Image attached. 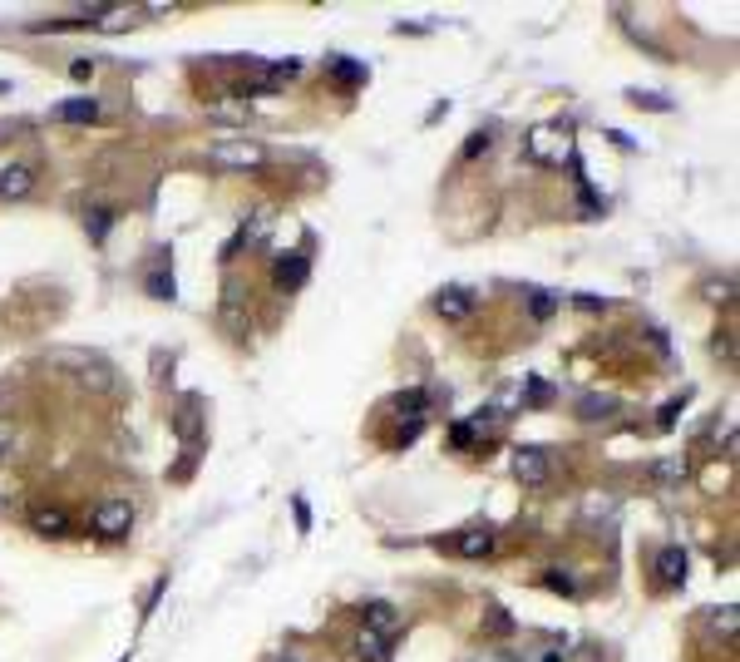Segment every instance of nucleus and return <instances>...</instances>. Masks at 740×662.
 <instances>
[{"instance_id":"18","label":"nucleus","mask_w":740,"mask_h":662,"mask_svg":"<svg viewBox=\"0 0 740 662\" xmlns=\"http://www.w3.org/2000/svg\"><path fill=\"white\" fill-rule=\"evenodd\" d=\"M222 327L232 336H247V322H242V307H237V292L227 287V297H222Z\"/></svg>"},{"instance_id":"25","label":"nucleus","mask_w":740,"mask_h":662,"mask_svg":"<svg viewBox=\"0 0 740 662\" xmlns=\"http://www.w3.org/2000/svg\"><path fill=\"white\" fill-rule=\"evenodd\" d=\"M489 149H494V134H489V129H474L469 144H464V163H474L479 154H489Z\"/></svg>"},{"instance_id":"11","label":"nucleus","mask_w":740,"mask_h":662,"mask_svg":"<svg viewBox=\"0 0 740 662\" xmlns=\"http://www.w3.org/2000/svg\"><path fill=\"white\" fill-rule=\"evenodd\" d=\"M370 633H380V638H390L395 643V633H400V613H395V603H385V598H375V603H365V623Z\"/></svg>"},{"instance_id":"6","label":"nucleus","mask_w":740,"mask_h":662,"mask_svg":"<svg viewBox=\"0 0 740 662\" xmlns=\"http://www.w3.org/2000/svg\"><path fill=\"white\" fill-rule=\"evenodd\" d=\"M306 277H311V262H306V252H282V257L272 262V282H277L282 292L306 287Z\"/></svg>"},{"instance_id":"22","label":"nucleus","mask_w":740,"mask_h":662,"mask_svg":"<svg viewBox=\"0 0 740 662\" xmlns=\"http://www.w3.org/2000/svg\"><path fill=\"white\" fill-rule=\"evenodd\" d=\"M652 475H657L661 485H676V480H686V460H681V455H666V460H657V465H652Z\"/></svg>"},{"instance_id":"29","label":"nucleus","mask_w":740,"mask_h":662,"mask_svg":"<svg viewBox=\"0 0 740 662\" xmlns=\"http://www.w3.org/2000/svg\"><path fill=\"white\" fill-rule=\"evenodd\" d=\"M735 297V282L721 277V282H706V302H731Z\"/></svg>"},{"instance_id":"41","label":"nucleus","mask_w":740,"mask_h":662,"mask_svg":"<svg viewBox=\"0 0 740 662\" xmlns=\"http://www.w3.org/2000/svg\"><path fill=\"white\" fill-rule=\"evenodd\" d=\"M543 662H563V653H548V657H543Z\"/></svg>"},{"instance_id":"2","label":"nucleus","mask_w":740,"mask_h":662,"mask_svg":"<svg viewBox=\"0 0 740 662\" xmlns=\"http://www.w3.org/2000/svg\"><path fill=\"white\" fill-rule=\"evenodd\" d=\"M89 524H94L99 539H124V534L134 529V504L129 499H99L94 514H89Z\"/></svg>"},{"instance_id":"42","label":"nucleus","mask_w":740,"mask_h":662,"mask_svg":"<svg viewBox=\"0 0 740 662\" xmlns=\"http://www.w3.org/2000/svg\"><path fill=\"white\" fill-rule=\"evenodd\" d=\"M277 662H301V657H291V653H282V657H277Z\"/></svg>"},{"instance_id":"17","label":"nucleus","mask_w":740,"mask_h":662,"mask_svg":"<svg viewBox=\"0 0 740 662\" xmlns=\"http://www.w3.org/2000/svg\"><path fill=\"white\" fill-rule=\"evenodd\" d=\"M331 75L356 89V84H365V79H370V70H365V65H356V60H346V55H336V60H331Z\"/></svg>"},{"instance_id":"20","label":"nucleus","mask_w":740,"mask_h":662,"mask_svg":"<svg viewBox=\"0 0 740 662\" xmlns=\"http://www.w3.org/2000/svg\"><path fill=\"white\" fill-rule=\"evenodd\" d=\"M143 287H148V297H153V302H173V272H163V267H158V272H148V282H143Z\"/></svg>"},{"instance_id":"35","label":"nucleus","mask_w":740,"mask_h":662,"mask_svg":"<svg viewBox=\"0 0 740 662\" xmlns=\"http://www.w3.org/2000/svg\"><path fill=\"white\" fill-rule=\"evenodd\" d=\"M10 445H15V425H10V420H0V460L10 455Z\"/></svg>"},{"instance_id":"3","label":"nucleus","mask_w":740,"mask_h":662,"mask_svg":"<svg viewBox=\"0 0 740 662\" xmlns=\"http://www.w3.org/2000/svg\"><path fill=\"white\" fill-rule=\"evenodd\" d=\"M513 480H518V485H528V490L548 485V480H553V455L538 450V445H518L513 450Z\"/></svg>"},{"instance_id":"30","label":"nucleus","mask_w":740,"mask_h":662,"mask_svg":"<svg viewBox=\"0 0 740 662\" xmlns=\"http://www.w3.org/2000/svg\"><path fill=\"white\" fill-rule=\"evenodd\" d=\"M484 628H489V633H513V618L504 613V608H489V618H484Z\"/></svg>"},{"instance_id":"1","label":"nucleus","mask_w":740,"mask_h":662,"mask_svg":"<svg viewBox=\"0 0 740 662\" xmlns=\"http://www.w3.org/2000/svg\"><path fill=\"white\" fill-rule=\"evenodd\" d=\"M208 159L217 168H262L267 163V149H262L257 139H217L213 149H208Z\"/></svg>"},{"instance_id":"5","label":"nucleus","mask_w":740,"mask_h":662,"mask_svg":"<svg viewBox=\"0 0 740 662\" xmlns=\"http://www.w3.org/2000/svg\"><path fill=\"white\" fill-rule=\"evenodd\" d=\"M277 228V208H257V213H247L242 218V228H237V238H232L227 247H222V257H232L237 247H252V243H262V238Z\"/></svg>"},{"instance_id":"13","label":"nucleus","mask_w":740,"mask_h":662,"mask_svg":"<svg viewBox=\"0 0 740 662\" xmlns=\"http://www.w3.org/2000/svg\"><path fill=\"white\" fill-rule=\"evenodd\" d=\"M178 435H183V445L188 450H198V435H203V401H198V396H188L183 406H178Z\"/></svg>"},{"instance_id":"23","label":"nucleus","mask_w":740,"mask_h":662,"mask_svg":"<svg viewBox=\"0 0 740 662\" xmlns=\"http://www.w3.org/2000/svg\"><path fill=\"white\" fill-rule=\"evenodd\" d=\"M109 223H114L109 208H89V213H84V228H89L94 243H104V238H109Z\"/></svg>"},{"instance_id":"15","label":"nucleus","mask_w":740,"mask_h":662,"mask_svg":"<svg viewBox=\"0 0 740 662\" xmlns=\"http://www.w3.org/2000/svg\"><path fill=\"white\" fill-rule=\"evenodd\" d=\"M454 549H459L464 559H484V554H494V529H464Z\"/></svg>"},{"instance_id":"27","label":"nucleus","mask_w":740,"mask_h":662,"mask_svg":"<svg viewBox=\"0 0 740 662\" xmlns=\"http://www.w3.org/2000/svg\"><path fill=\"white\" fill-rule=\"evenodd\" d=\"M543 588H553V593H568V598H573V593H578V579H573V573H563V569H548V573H543Z\"/></svg>"},{"instance_id":"36","label":"nucleus","mask_w":740,"mask_h":662,"mask_svg":"<svg viewBox=\"0 0 740 662\" xmlns=\"http://www.w3.org/2000/svg\"><path fill=\"white\" fill-rule=\"evenodd\" d=\"M89 75H94V60H74V65H69V79H79V84H84Z\"/></svg>"},{"instance_id":"26","label":"nucleus","mask_w":740,"mask_h":662,"mask_svg":"<svg viewBox=\"0 0 740 662\" xmlns=\"http://www.w3.org/2000/svg\"><path fill=\"white\" fill-rule=\"evenodd\" d=\"M395 411L410 415V420H420V411H425V391H400L395 396Z\"/></svg>"},{"instance_id":"24","label":"nucleus","mask_w":740,"mask_h":662,"mask_svg":"<svg viewBox=\"0 0 740 662\" xmlns=\"http://www.w3.org/2000/svg\"><path fill=\"white\" fill-rule=\"evenodd\" d=\"M79 381L89 386V391H114V371H109V366H84Z\"/></svg>"},{"instance_id":"19","label":"nucleus","mask_w":740,"mask_h":662,"mask_svg":"<svg viewBox=\"0 0 740 662\" xmlns=\"http://www.w3.org/2000/svg\"><path fill=\"white\" fill-rule=\"evenodd\" d=\"M607 411H617V396H583V401H578V415L583 420H602Z\"/></svg>"},{"instance_id":"10","label":"nucleus","mask_w":740,"mask_h":662,"mask_svg":"<svg viewBox=\"0 0 740 662\" xmlns=\"http://www.w3.org/2000/svg\"><path fill=\"white\" fill-rule=\"evenodd\" d=\"M203 114H208L213 124H247L252 104L242 99V94H222V99H208V104H203Z\"/></svg>"},{"instance_id":"4","label":"nucleus","mask_w":740,"mask_h":662,"mask_svg":"<svg viewBox=\"0 0 740 662\" xmlns=\"http://www.w3.org/2000/svg\"><path fill=\"white\" fill-rule=\"evenodd\" d=\"M528 159L533 163H563L568 159V134L553 129V124H538V129L528 134Z\"/></svg>"},{"instance_id":"37","label":"nucleus","mask_w":740,"mask_h":662,"mask_svg":"<svg viewBox=\"0 0 740 662\" xmlns=\"http://www.w3.org/2000/svg\"><path fill=\"white\" fill-rule=\"evenodd\" d=\"M583 514H587V519H597V514H612V499H587Z\"/></svg>"},{"instance_id":"32","label":"nucleus","mask_w":740,"mask_h":662,"mask_svg":"<svg viewBox=\"0 0 740 662\" xmlns=\"http://www.w3.org/2000/svg\"><path fill=\"white\" fill-rule=\"evenodd\" d=\"M711 623L721 628L726 638H735V608H716V613H711Z\"/></svg>"},{"instance_id":"38","label":"nucleus","mask_w":740,"mask_h":662,"mask_svg":"<svg viewBox=\"0 0 740 662\" xmlns=\"http://www.w3.org/2000/svg\"><path fill=\"white\" fill-rule=\"evenodd\" d=\"M716 356H726V361H731V356H735V341H731V331H721V336H716Z\"/></svg>"},{"instance_id":"28","label":"nucleus","mask_w":740,"mask_h":662,"mask_svg":"<svg viewBox=\"0 0 740 662\" xmlns=\"http://www.w3.org/2000/svg\"><path fill=\"white\" fill-rule=\"evenodd\" d=\"M474 440H479V430H474L469 420H459V425H449V445H454V450H469Z\"/></svg>"},{"instance_id":"43","label":"nucleus","mask_w":740,"mask_h":662,"mask_svg":"<svg viewBox=\"0 0 740 662\" xmlns=\"http://www.w3.org/2000/svg\"><path fill=\"white\" fill-rule=\"evenodd\" d=\"M119 662H129V653H124V657H119Z\"/></svg>"},{"instance_id":"31","label":"nucleus","mask_w":740,"mask_h":662,"mask_svg":"<svg viewBox=\"0 0 740 662\" xmlns=\"http://www.w3.org/2000/svg\"><path fill=\"white\" fill-rule=\"evenodd\" d=\"M518 396H523L528 406H548V401H553V391H548L543 381H528V391H518Z\"/></svg>"},{"instance_id":"9","label":"nucleus","mask_w":740,"mask_h":662,"mask_svg":"<svg viewBox=\"0 0 740 662\" xmlns=\"http://www.w3.org/2000/svg\"><path fill=\"white\" fill-rule=\"evenodd\" d=\"M50 119H55V124H94V119H99V99L74 94V99H65V104H55V109H50Z\"/></svg>"},{"instance_id":"21","label":"nucleus","mask_w":740,"mask_h":662,"mask_svg":"<svg viewBox=\"0 0 740 662\" xmlns=\"http://www.w3.org/2000/svg\"><path fill=\"white\" fill-rule=\"evenodd\" d=\"M627 99L637 104V109H652V114H671V99H666V94H652V89H627Z\"/></svg>"},{"instance_id":"40","label":"nucleus","mask_w":740,"mask_h":662,"mask_svg":"<svg viewBox=\"0 0 740 662\" xmlns=\"http://www.w3.org/2000/svg\"><path fill=\"white\" fill-rule=\"evenodd\" d=\"M607 139L617 144V149H632V144H637V139H632V134H622V129H607Z\"/></svg>"},{"instance_id":"44","label":"nucleus","mask_w":740,"mask_h":662,"mask_svg":"<svg viewBox=\"0 0 740 662\" xmlns=\"http://www.w3.org/2000/svg\"><path fill=\"white\" fill-rule=\"evenodd\" d=\"M0 94H5V84H0Z\"/></svg>"},{"instance_id":"34","label":"nucleus","mask_w":740,"mask_h":662,"mask_svg":"<svg viewBox=\"0 0 740 662\" xmlns=\"http://www.w3.org/2000/svg\"><path fill=\"white\" fill-rule=\"evenodd\" d=\"M291 509H296V529L311 534V509H306V499H291Z\"/></svg>"},{"instance_id":"14","label":"nucleus","mask_w":740,"mask_h":662,"mask_svg":"<svg viewBox=\"0 0 740 662\" xmlns=\"http://www.w3.org/2000/svg\"><path fill=\"white\" fill-rule=\"evenodd\" d=\"M657 579L661 583H686V549H681V544H666V549L657 554Z\"/></svg>"},{"instance_id":"12","label":"nucleus","mask_w":740,"mask_h":662,"mask_svg":"<svg viewBox=\"0 0 740 662\" xmlns=\"http://www.w3.org/2000/svg\"><path fill=\"white\" fill-rule=\"evenodd\" d=\"M30 529L45 534V539H65V534H69V514L55 509V504H40V509H30Z\"/></svg>"},{"instance_id":"7","label":"nucleus","mask_w":740,"mask_h":662,"mask_svg":"<svg viewBox=\"0 0 740 662\" xmlns=\"http://www.w3.org/2000/svg\"><path fill=\"white\" fill-rule=\"evenodd\" d=\"M30 188H35V168L30 163H5L0 168V198H5V203L30 198Z\"/></svg>"},{"instance_id":"16","label":"nucleus","mask_w":740,"mask_h":662,"mask_svg":"<svg viewBox=\"0 0 740 662\" xmlns=\"http://www.w3.org/2000/svg\"><path fill=\"white\" fill-rule=\"evenodd\" d=\"M385 657H390V638L361 628V638H356V662H385Z\"/></svg>"},{"instance_id":"39","label":"nucleus","mask_w":740,"mask_h":662,"mask_svg":"<svg viewBox=\"0 0 740 662\" xmlns=\"http://www.w3.org/2000/svg\"><path fill=\"white\" fill-rule=\"evenodd\" d=\"M578 307H583V312H602L607 302H602V297H592V292H578Z\"/></svg>"},{"instance_id":"33","label":"nucleus","mask_w":740,"mask_h":662,"mask_svg":"<svg viewBox=\"0 0 740 662\" xmlns=\"http://www.w3.org/2000/svg\"><path fill=\"white\" fill-rule=\"evenodd\" d=\"M553 307H558L553 292H533V317H553Z\"/></svg>"},{"instance_id":"8","label":"nucleus","mask_w":740,"mask_h":662,"mask_svg":"<svg viewBox=\"0 0 740 662\" xmlns=\"http://www.w3.org/2000/svg\"><path fill=\"white\" fill-rule=\"evenodd\" d=\"M435 312L444 322H464L474 312V292L469 287H439L435 292Z\"/></svg>"}]
</instances>
